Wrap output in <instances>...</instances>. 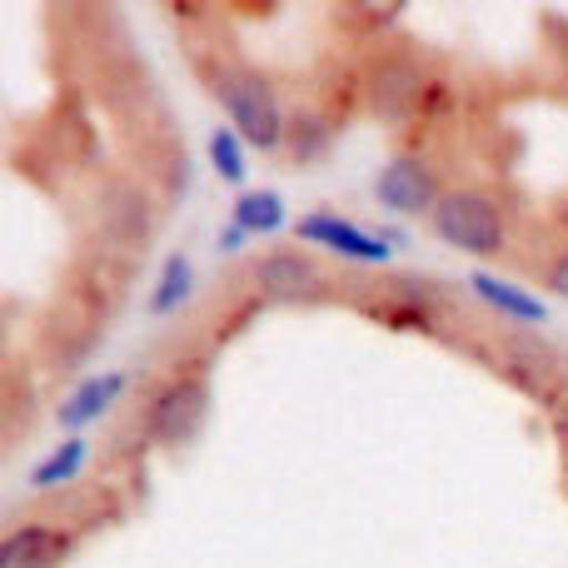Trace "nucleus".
<instances>
[{"instance_id":"nucleus-15","label":"nucleus","mask_w":568,"mask_h":568,"mask_svg":"<svg viewBox=\"0 0 568 568\" xmlns=\"http://www.w3.org/2000/svg\"><path fill=\"white\" fill-rule=\"evenodd\" d=\"M549 290H554V294H564V300H568V255H559V260L549 265Z\"/></svg>"},{"instance_id":"nucleus-6","label":"nucleus","mask_w":568,"mask_h":568,"mask_svg":"<svg viewBox=\"0 0 568 568\" xmlns=\"http://www.w3.org/2000/svg\"><path fill=\"white\" fill-rule=\"evenodd\" d=\"M70 554V534L50 524H20L0 544V568H55Z\"/></svg>"},{"instance_id":"nucleus-9","label":"nucleus","mask_w":568,"mask_h":568,"mask_svg":"<svg viewBox=\"0 0 568 568\" xmlns=\"http://www.w3.org/2000/svg\"><path fill=\"white\" fill-rule=\"evenodd\" d=\"M474 284V294H479L484 304H494V310H504V314H514V320H529V324H539L544 320V304L534 300V294H524V290H514V284H504V280H494V275H469Z\"/></svg>"},{"instance_id":"nucleus-7","label":"nucleus","mask_w":568,"mask_h":568,"mask_svg":"<svg viewBox=\"0 0 568 568\" xmlns=\"http://www.w3.org/2000/svg\"><path fill=\"white\" fill-rule=\"evenodd\" d=\"M255 284L270 300H300V294L320 290V270L310 255H294V250H275V255L255 260Z\"/></svg>"},{"instance_id":"nucleus-1","label":"nucleus","mask_w":568,"mask_h":568,"mask_svg":"<svg viewBox=\"0 0 568 568\" xmlns=\"http://www.w3.org/2000/svg\"><path fill=\"white\" fill-rule=\"evenodd\" d=\"M215 95H220V105H225L240 140H250L255 150H275L284 140V120H280L275 90H270L265 75H255V70H245V65L215 70Z\"/></svg>"},{"instance_id":"nucleus-5","label":"nucleus","mask_w":568,"mask_h":568,"mask_svg":"<svg viewBox=\"0 0 568 568\" xmlns=\"http://www.w3.org/2000/svg\"><path fill=\"white\" fill-rule=\"evenodd\" d=\"M300 240L334 250V255L354 260V265H384V260H389V245H384L379 235H364L359 225H349V220H339V215H324V210L300 220Z\"/></svg>"},{"instance_id":"nucleus-13","label":"nucleus","mask_w":568,"mask_h":568,"mask_svg":"<svg viewBox=\"0 0 568 568\" xmlns=\"http://www.w3.org/2000/svg\"><path fill=\"white\" fill-rule=\"evenodd\" d=\"M190 280H195V270H190L185 255L165 260V270H160V284H155V300H150V310L155 314H170L175 304L190 300Z\"/></svg>"},{"instance_id":"nucleus-3","label":"nucleus","mask_w":568,"mask_h":568,"mask_svg":"<svg viewBox=\"0 0 568 568\" xmlns=\"http://www.w3.org/2000/svg\"><path fill=\"white\" fill-rule=\"evenodd\" d=\"M205 414H210L205 379H180V384H170V389L155 399L150 424H155V434L165 444H185V439H195V429L205 424Z\"/></svg>"},{"instance_id":"nucleus-4","label":"nucleus","mask_w":568,"mask_h":568,"mask_svg":"<svg viewBox=\"0 0 568 568\" xmlns=\"http://www.w3.org/2000/svg\"><path fill=\"white\" fill-rule=\"evenodd\" d=\"M374 200L389 210H399V215H429L434 205H439V190H434V175L419 165V160H389L384 165V175L374 180Z\"/></svg>"},{"instance_id":"nucleus-11","label":"nucleus","mask_w":568,"mask_h":568,"mask_svg":"<svg viewBox=\"0 0 568 568\" xmlns=\"http://www.w3.org/2000/svg\"><path fill=\"white\" fill-rule=\"evenodd\" d=\"M210 165H215V175L230 180V185H240V180H245V145H240L235 125H215V130H210Z\"/></svg>"},{"instance_id":"nucleus-2","label":"nucleus","mask_w":568,"mask_h":568,"mask_svg":"<svg viewBox=\"0 0 568 568\" xmlns=\"http://www.w3.org/2000/svg\"><path fill=\"white\" fill-rule=\"evenodd\" d=\"M434 230H439V240H449L454 250H469V255H499L504 250V210L484 190H449L434 205Z\"/></svg>"},{"instance_id":"nucleus-14","label":"nucleus","mask_w":568,"mask_h":568,"mask_svg":"<svg viewBox=\"0 0 568 568\" xmlns=\"http://www.w3.org/2000/svg\"><path fill=\"white\" fill-rule=\"evenodd\" d=\"M290 145H294V155H300V160H310V155H320V150L329 145V135H324L320 120H294Z\"/></svg>"},{"instance_id":"nucleus-12","label":"nucleus","mask_w":568,"mask_h":568,"mask_svg":"<svg viewBox=\"0 0 568 568\" xmlns=\"http://www.w3.org/2000/svg\"><path fill=\"white\" fill-rule=\"evenodd\" d=\"M85 439H70V444H60L55 454H50L45 464H36V474H30V484L36 489H50V484H65V479H75L80 469H85Z\"/></svg>"},{"instance_id":"nucleus-10","label":"nucleus","mask_w":568,"mask_h":568,"mask_svg":"<svg viewBox=\"0 0 568 568\" xmlns=\"http://www.w3.org/2000/svg\"><path fill=\"white\" fill-rule=\"evenodd\" d=\"M235 225L245 235H275V230H284V200L275 190H250L235 205Z\"/></svg>"},{"instance_id":"nucleus-8","label":"nucleus","mask_w":568,"mask_h":568,"mask_svg":"<svg viewBox=\"0 0 568 568\" xmlns=\"http://www.w3.org/2000/svg\"><path fill=\"white\" fill-rule=\"evenodd\" d=\"M120 389H125V374H100V379H85L65 404H60L55 419L65 424V429H80V424L100 419V414H105L110 404H115V394H120Z\"/></svg>"}]
</instances>
